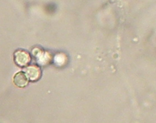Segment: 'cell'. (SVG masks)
Here are the masks:
<instances>
[{
    "label": "cell",
    "instance_id": "3957f363",
    "mask_svg": "<svg viewBox=\"0 0 156 123\" xmlns=\"http://www.w3.org/2000/svg\"><path fill=\"white\" fill-rule=\"evenodd\" d=\"M27 77L29 80L31 81L38 80L41 76V70L40 68L37 65H32L27 68H26L24 72Z\"/></svg>",
    "mask_w": 156,
    "mask_h": 123
},
{
    "label": "cell",
    "instance_id": "277c9868",
    "mask_svg": "<svg viewBox=\"0 0 156 123\" xmlns=\"http://www.w3.org/2000/svg\"><path fill=\"white\" fill-rule=\"evenodd\" d=\"M29 79L24 72H18L13 77V82L18 87H24L28 84Z\"/></svg>",
    "mask_w": 156,
    "mask_h": 123
},
{
    "label": "cell",
    "instance_id": "7a4b0ae2",
    "mask_svg": "<svg viewBox=\"0 0 156 123\" xmlns=\"http://www.w3.org/2000/svg\"><path fill=\"white\" fill-rule=\"evenodd\" d=\"M33 55L35 57L39 64L45 65L49 63L51 60V56L49 52L41 50L38 48H35L32 52Z\"/></svg>",
    "mask_w": 156,
    "mask_h": 123
},
{
    "label": "cell",
    "instance_id": "6da1fadb",
    "mask_svg": "<svg viewBox=\"0 0 156 123\" xmlns=\"http://www.w3.org/2000/svg\"><path fill=\"white\" fill-rule=\"evenodd\" d=\"M29 54L24 50H18L14 54L15 63L20 66H26L30 62Z\"/></svg>",
    "mask_w": 156,
    "mask_h": 123
}]
</instances>
